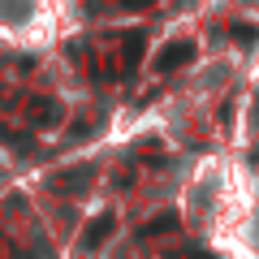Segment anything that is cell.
Returning a JSON list of instances; mask_svg holds the SVG:
<instances>
[{
    "label": "cell",
    "mask_w": 259,
    "mask_h": 259,
    "mask_svg": "<svg viewBox=\"0 0 259 259\" xmlns=\"http://www.w3.org/2000/svg\"><path fill=\"white\" fill-rule=\"evenodd\" d=\"M233 39H242V44H255V26H238V30H233Z\"/></svg>",
    "instance_id": "8992f818"
},
{
    "label": "cell",
    "mask_w": 259,
    "mask_h": 259,
    "mask_svg": "<svg viewBox=\"0 0 259 259\" xmlns=\"http://www.w3.org/2000/svg\"><path fill=\"white\" fill-rule=\"evenodd\" d=\"M52 117H56L52 104H30V121H52Z\"/></svg>",
    "instance_id": "5b68a950"
},
{
    "label": "cell",
    "mask_w": 259,
    "mask_h": 259,
    "mask_svg": "<svg viewBox=\"0 0 259 259\" xmlns=\"http://www.w3.org/2000/svg\"><path fill=\"white\" fill-rule=\"evenodd\" d=\"M87 182H91V168H78V173H69V177H61V182H56V186H61L65 194H78V190H82Z\"/></svg>",
    "instance_id": "3957f363"
},
{
    "label": "cell",
    "mask_w": 259,
    "mask_h": 259,
    "mask_svg": "<svg viewBox=\"0 0 259 259\" xmlns=\"http://www.w3.org/2000/svg\"><path fill=\"white\" fill-rule=\"evenodd\" d=\"M173 225H177V216H173V212H164V216H156V221L143 229V238H151V233H164V229H173Z\"/></svg>",
    "instance_id": "277c9868"
},
{
    "label": "cell",
    "mask_w": 259,
    "mask_h": 259,
    "mask_svg": "<svg viewBox=\"0 0 259 259\" xmlns=\"http://www.w3.org/2000/svg\"><path fill=\"white\" fill-rule=\"evenodd\" d=\"M108 233H112V212H104L100 221H91V225H87V238H82V250H95V246H100L104 238H108Z\"/></svg>",
    "instance_id": "7a4b0ae2"
},
{
    "label": "cell",
    "mask_w": 259,
    "mask_h": 259,
    "mask_svg": "<svg viewBox=\"0 0 259 259\" xmlns=\"http://www.w3.org/2000/svg\"><path fill=\"white\" fill-rule=\"evenodd\" d=\"M190 56H194V44H186V39L182 44H168L164 52H160V69H177V65H186Z\"/></svg>",
    "instance_id": "6da1fadb"
},
{
    "label": "cell",
    "mask_w": 259,
    "mask_h": 259,
    "mask_svg": "<svg viewBox=\"0 0 259 259\" xmlns=\"http://www.w3.org/2000/svg\"><path fill=\"white\" fill-rule=\"evenodd\" d=\"M186 259H203V255H186Z\"/></svg>",
    "instance_id": "52a82bcc"
}]
</instances>
